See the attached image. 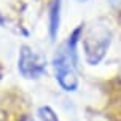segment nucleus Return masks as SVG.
Segmentation results:
<instances>
[{
  "instance_id": "nucleus-1",
  "label": "nucleus",
  "mask_w": 121,
  "mask_h": 121,
  "mask_svg": "<svg viewBox=\"0 0 121 121\" xmlns=\"http://www.w3.org/2000/svg\"><path fill=\"white\" fill-rule=\"evenodd\" d=\"M51 67L54 70V78L56 83L59 85V88L65 92H75L80 86V80L77 77V72L75 69L77 67L73 65L69 56L65 54V51L60 48L56 49L54 56L51 59Z\"/></svg>"
},
{
  "instance_id": "nucleus-2",
  "label": "nucleus",
  "mask_w": 121,
  "mask_h": 121,
  "mask_svg": "<svg viewBox=\"0 0 121 121\" xmlns=\"http://www.w3.org/2000/svg\"><path fill=\"white\" fill-rule=\"evenodd\" d=\"M46 69H48V62L43 54L37 53L35 49H32L27 45L19 48L18 72L21 73L22 78L38 80L43 75H46Z\"/></svg>"
},
{
  "instance_id": "nucleus-3",
  "label": "nucleus",
  "mask_w": 121,
  "mask_h": 121,
  "mask_svg": "<svg viewBox=\"0 0 121 121\" xmlns=\"http://www.w3.org/2000/svg\"><path fill=\"white\" fill-rule=\"evenodd\" d=\"M110 37L112 35L107 29H102L99 34H96V37H86V40L83 42V48H85V59L89 65H96L104 59L112 42Z\"/></svg>"
},
{
  "instance_id": "nucleus-4",
  "label": "nucleus",
  "mask_w": 121,
  "mask_h": 121,
  "mask_svg": "<svg viewBox=\"0 0 121 121\" xmlns=\"http://www.w3.org/2000/svg\"><path fill=\"white\" fill-rule=\"evenodd\" d=\"M85 32V24H78L75 29L67 35V38L64 40V43L60 45V48L65 51V54L69 56V59L73 65H78V45L81 42V37Z\"/></svg>"
},
{
  "instance_id": "nucleus-5",
  "label": "nucleus",
  "mask_w": 121,
  "mask_h": 121,
  "mask_svg": "<svg viewBox=\"0 0 121 121\" xmlns=\"http://www.w3.org/2000/svg\"><path fill=\"white\" fill-rule=\"evenodd\" d=\"M62 2L64 0H49L48 6V37L51 42H56L62 22Z\"/></svg>"
},
{
  "instance_id": "nucleus-6",
  "label": "nucleus",
  "mask_w": 121,
  "mask_h": 121,
  "mask_svg": "<svg viewBox=\"0 0 121 121\" xmlns=\"http://www.w3.org/2000/svg\"><path fill=\"white\" fill-rule=\"evenodd\" d=\"M37 115H38V121H60L56 112L49 105H42L37 112Z\"/></svg>"
},
{
  "instance_id": "nucleus-7",
  "label": "nucleus",
  "mask_w": 121,
  "mask_h": 121,
  "mask_svg": "<svg viewBox=\"0 0 121 121\" xmlns=\"http://www.w3.org/2000/svg\"><path fill=\"white\" fill-rule=\"evenodd\" d=\"M5 22H6V18L2 14V13H0V27H3V26H5Z\"/></svg>"
},
{
  "instance_id": "nucleus-8",
  "label": "nucleus",
  "mask_w": 121,
  "mask_h": 121,
  "mask_svg": "<svg viewBox=\"0 0 121 121\" xmlns=\"http://www.w3.org/2000/svg\"><path fill=\"white\" fill-rule=\"evenodd\" d=\"M19 121H35V120H32V118H29V116H24V118H21Z\"/></svg>"
},
{
  "instance_id": "nucleus-9",
  "label": "nucleus",
  "mask_w": 121,
  "mask_h": 121,
  "mask_svg": "<svg viewBox=\"0 0 121 121\" xmlns=\"http://www.w3.org/2000/svg\"><path fill=\"white\" fill-rule=\"evenodd\" d=\"M75 2H78V3H86V2H89V0H75Z\"/></svg>"
}]
</instances>
